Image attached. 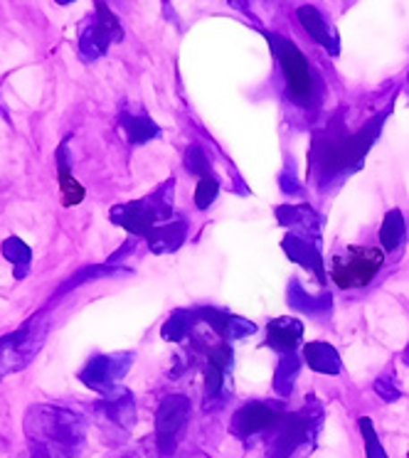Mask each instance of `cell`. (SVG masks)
<instances>
[{
	"instance_id": "6da1fadb",
	"label": "cell",
	"mask_w": 409,
	"mask_h": 458,
	"mask_svg": "<svg viewBox=\"0 0 409 458\" xmlns=\"http://www.w3.org/2000/svg\"><path fill=\"white\" fill-rule=\"evenodd\" d=\"M25 434L32 446H42L52 458H77L87 437L80 414L52 404H35L25 411Z\"/></svg>"
},
{
	"instance_id": "7a4b0ae2",
	"label": "cell",
	"mask_w": 409,
	"mask_h": 458,
	"mask_svg": "<svg viewBox=\"0 0 409 458\" xmlns=\"http://www.w3.org/2000/svg\"><path fill=\"white\" fill-rule=\"evenodd\" d=\"M173 192H175V180L170 178L149 198L136 199V202H124V205L111 208L109 219L114 225L129 229L131 234L149 237V232L170 222V215H173Z\"/></svg>"
},
{
	"instance_id": "3957f363",
	"label": "cell",
	"mask_w": 409,
	"mask_h": 458,
	"mask_svg": "<svg viewBox=\"0 0 409 458\" xmlns=\"http://www.w3.org/2000/svg\"><path fill=\"white\" fill-rule=\"evenodd\" d=\"M47 333H50V320L45 310L30 316L21 328L5 333L0 338V379L28 368L45 345Z\"/></svg>"
},
{
	"instance_id": "277c9868",
	"label": "cell",
	"mask_w": 409,
	"mask_h": 458,
	"mask_svg": "<svg viewBox=\"0 0 409 458\" xmlns=\"http://www.w3.org/2000/svg\"><path fill=\"white\" fill-rule=\"evenodd\" d=\"M379 133V119L372 121V126L355 133V136H336L328 131V140L316 139V165L323 168L326 175H336V173H348L350 165L358 168L362 156L368 153L372 140L378 139Z\"/></svg>"
},
{
	"instance_id": "5b68a950",
	"label": "cell",
	"mask_w": 409,
	"mask_h": 458,
	"mask_svg": "<svg viewBox=\"0 0 409 458\" xmlns=\"http://www.w3.org/2000/svg\"><path fill=\"white\" fill-rule=\"evenodd\" d=\"M385 254L370 247H348V250L333 257L330 264V279L338 284L340 289H358L368 286L375 279V274L382 267Z\"/></svg>"
},
{
	"instance_id": "8992f818",
	"label": "cell",
	"mask_w": 409,
	"mask_h": 458,
	"mask_svg": "<svg viewBox=\"0 0 409 458\" xmlns=\"http://www.w3.org/2000/svg\"><path fill=\"white\" fill-rule=\"evenodd\" d=\"M269 42L274 45V52H277V60H279L281 70H284V77H286V84H289V91L303 104L313 101V94H316V80H313V72L309 67V60L301 55V50L286 38H279V35H269Z\"/></svg>"
},
{
	"instance_id": "52a82bcc",
	"label": "cell",
	"mask_w": 409,
	"mask_h": 458,
	"mask_svg": "<svg viewBox=\"0 0 409 458\" xmlns=\"http://www.w3.org/2000/svg\"><path fill=\"white\" fill-rule=\"evenodd\" d=\"M124 38L119 18L107 8V3H97V18L91 25H84L80 32V55L84 62H94L107 55L114 42Z\"/></svg>"
},
{
	"instance_id": "ba28073f",
	"label": "cell",
	"mask_w": 409,
	"mask_h": 458,
	"mask_svg": "<svg viewBox=\"0 0 409 458\" xmlns=\"http://www.w3.org/2000/svg\"><path fill=\"white\" fill-rule=\"evenodd\" d=\"M320 414L311 417V409L303 411H294V414H284L279 424L274 427V438L269 444V458H289L301 444L311 441V437L319 428Z\"/></svg>"
},
{
	"instance_id": "9c48e42d",
	"label": "cell",
	"mask_w": 409,
	"mask_h": 458,
	"mask_svg": "<svg viewBox=\"0 0 409 458\" xmlns=\"http://www.w3.org/2000/svg\"><path fill=\"white\" fill-rule=\"evenodd\" d=\"M190 399L183 394H170L160 402L156 411V444L160 456H170L178 446L183 431L188 427Z\"/></svg>"
},
{
	"instance_id": "30bf717a",
	"label": "cell",
	"mask_w": 409,
	"mask_h": 458,
	"mask_svg": "<svg viewBox=\"0 0 409 458\" xmlns=\"http://www.w3.org/2000/svg\"><path fill=\"white\" fill-rule=\"evenodd\" d=\"M133 365V352H114V355H97L80 369V379L84 387L107 394L116 389L121 379Z\"/></svg>"
},
{
	"instance_id": "8fae6325",
	"label": "cell",
	"mask_w": 409,
	"mask_h": 458,
	"mask_svg": "<svg viewBox=\"0 0 409 458\" xmlns=\"http://www.w3.org/2000/svg\"><path fill=\"white\" fill-rule=\"evenodd\" d=\"M281 414L269 404H261V402H251V404H244V407L234 414L232 419V434L237 438H250L260 431H267V428H274L279 424Z\"/></svg>"
},
{
	"instance_id": "7c38bea8",
	"label": "cell",
	"mask_w": 409,
	"mask_h": 458,
	"mask_svg": "<svg viewBox=\"0 0 409 458\" xmlns=\"http://www.w3.org/2000/svg\"><path fill=\"white\" fill-rule=\"evenodd\" d=\"M94 411H97V417L99 419L109 421L111 427H119L126 431V428L133 427V419H136L133 394L124 387L111 389V392L104 394V399H99V402L94 404Z\"/></svg>"
},
{
	"instance_id": "4fadbf2b",
	"label": "cell",
	"mask_w": 409,
	"mask_h": 458,
	"mask_svg": "<svg viewBox=\"0 0 409 458\" xmlns=\"http://www.w3.org/2000/svg\"><path fill=\"white\" fill-rule=\"evenodd\" d=\"M232 368V348L230 345H215L208 352V368H205V399L210 407L212 399L220 397L222 387H225V379H227V369Z\"/></svg>"
},
{
	"instance_id": "5bb4252c",
	"label": "cell",
	"mask_w": 409,
	"mask_h": 458,
	"mask_svg": "<svg viewBox=\"0 0 409 458\" xmlns=\"http://www.w3.org/2000/svg\"><path fill=\"white\" fill-rule=\"evenodd\" d=\"M284 251L289 254L291 261H299L301 267H306L309 271H313L319 281L323 284L326 281V271H323V257H320L316 242L306 240L303 234H286L284 242H281Z\"/></svg>"
},
{
	"instance_id": "9a60e30c",
	"label": "cell",
	"mask_w": 409,
	"mask_h": 458,
	"mask_svg": "<svg viewBox=\"0 0 409 458\" xmlns=\"http://www.w3.org/2000/svg\"><path fill=\"white\" fill-rule=\"evenodd\" d=\"M301 338H303V323L296 318H277L269 320L267 326V343L284 355L299 348Z\"/></svg>"
},
{
	"instance_id": "2e32d148",
	"label": "cell",
	"mask_w": 409,
	"mask_h": 458,
	"mask_svg": "<svg viewBox=\"0 0 409 458\" xmlns=\"http://www.w3.org/2000/svg\"><path fill=\"white\" fill-rule=\"evenodd\" d=\"M188 237V225L185 219H173L160 225L153 232H149V247L153 254H170V251H178L183 247V242Z\"/></svg>"
},
{
	"instance_id": "e0dca14e",
	"label": "cell",
	"mask_w": 409,
	"mask_h": 458,
	"mask_svg": "<svg viewBox=\"0 0 409 458\" xmlns=\"http://www.w3.org/2000/svg\"><path fill=\"white\" fill-rule=\"evenodd\" d=\"M296 15H299L301 25L306 28V32H309L313 40H319L330 55H338V38H336V32L330 30L328 21L320 15L319 8H313V5H301L299 11H296Z\"/></svg>"
},
{
	"instance_id": "ac0fdd59",
	"label": "cell",
	"mask_w": 409,
	"mask_h": 458,
	"mask_svg": "<svg viewBox=\"0 0 409 458\" xmlns=\"http://www.w3.org/2000/svg\"><path fill=\"white\" fill-rule=\"evenodd\" d=\"M3 257L11 261L13 267V276L15 281H25L28 279V274L32 269V250L21 240V237H8V240L3 242Z\"/></svg>"
},
{
	"instance_id": "d6986e66",
	"label": "cell",
	"mask_w": 409,
	"mask_h": 458,
	"mask_svg": "<svg viewBox=\"0 0 409 458\" xmlns=\"http://www.w3.org/2000/svg\"><path fill=\"white\" fill-rule=\"evenodd\" d=\"M303 360L309 362L311 369L323 372V375H338L340 372V355L328 343H309L303 348Z\"/></svg>"
},
{
	"instance_id": "ffe728a7",
	"label": "cell",
	"mask_w": 409,
	"mask_h": 458,
	"mask_svg": "<svg viewBox=\"0 0 409 458\" xmlns=\"http://www.w3.org/2000/svg\"><path fill=\"white\" fill-rule=\"evenodd\" d=\"M57 168H60V188H62V199L64 205L72 208V205H80L84 199V188L74 180V175L70 173V153H67V140L60 143L57 148Z\"/></svg>"
},
{
	"instance_id": "44dd1931",
	"label": "cell",
	"mask_w": 409,
	"mask_h": 458,
	"mask_svg": "<svg viewBox=\"0 0 409 458\" xmlns=\"http://www.w3.org/2000/svg\"><path fill=\"white\" fill-rule=\"evenodd\" d=\"M289 303L301 313H309V316H323L330 310V293H323V296H311L306 291L301 289V284L296 279L289 284Z\"/></svg>"
},
{
	"instance_id": "7402d4cb",
	"label": "cell",
	"mask_w": 409,
	"mask_h": 458,
	"mask_svg": "<svg viewBox=\"0 0 409 458\" xmlns=\"http://www.w3.org/2000/svg\"><path fill=\"white\" fill-rule=\"evenodd\" d=\"M195 323H198V310H175L163 323L160 335H163V340H170V343H180V340L188 338Z\"/></svg>"
},
{
	"instance_id": "603a6c76",
	"label": "cell",
	"mask_w": 409,
	"mask_h": 458,
	"mask_svg": "<svg viewBox=\"0 0 409 458\" xmlns=\"http://www.w3.org/2000/svg\"><path fill=\"white\" fill-rule=\"evenodd\" d=\"M299 369H301V360L289 352V355H281L279 360V368L274 372V392L279 394V397H289L291 392H294V385H296V377H299Z\"/></svg>"
},
{
	"instance_id": "cb8c5ba5",
	"label": "cell",
	"mask_w": 409,
	"mask_h": 458,
	"mask_svg": "<svg viewBox=\"0 0 409 458\" xmlns=\"http://www.w3.org/2000/svg\"><path fill=\"white\" fill-rule=\"evenodd\" d=\"M119 121L133 146H143V143H149L150 139H156L160 133L158 126L150 119H146V116H129V114H124Z\"/></svg>"
},
{
	"instance_id": "d4e9b609",
	"label": "cell",
	"mask_w": 409,
	"mask_h": 458,
	"mask_svg": "<svg viewBox=\"0 0 409 458\" xmlns=\"http://www.w3.org/2000/svg\"><path fill=\"white\" fill-rule=\"evenodd\" d=\"M277 217L286 227L313 229V234L319 232V217L306 205H284V208L277 209Z\"/></svg>"
},
{
	"instance_id": "484cf974",
	"label": "cell",
	"mask_w": 409,
	"mask_h": 458,
	"mask_svg": "<svg viewBox=\"0 0 409 458\" xmlns=\"http://www.w3.org/2000/svg\"><path fill=\"white\" fill-rule=\"evenodd\" d=\"M402 237H405V217L399 209H389L382 219V227H379V242L388 251H395Z\"/></svg>"
},
{
	"instance_id": "4316f807",
	"label": "cell",
	"mask_w": 409,
	"mask_h": 458,
	"mask_svg": "<svg viewBox=\"0 0 409 458\" xmlns=\"http://www.w3.org/2000/svg\"><path fill=\"white\" fill-rule=\"evenodd\" d=\"M111 274H116V267H114L111 261H107V264H99V267H87V269L77 271L74 276H70V279L64 281L60 289H57V293H55V296H62V293H67L70 289H77V286H80V284H84V281L101 279V276H111Z\"/></svg>"
},
{
	"instance_id": "83f0119b",
	"label": "cell",
	"mask_w": 409,
	"mask_h": 458,
	"mask_svg": "<svg viewBox=\"0 0 409 458\" xmlns=\"http://www.w3.org/2000/svg\"><path fill=\"white\" fill-rule=\"evenodd\" d=\"M358 424H360V434H362V438H365V454H368V458H388L385 448H382V444H379L378 434H375L372 421H370L368 417H360Z\"/></svg>"
},
{
	"instance_id": "f1b7e54d",
	"label": "cell",
	"mask_w": 409,
	"mask_h": 458,
	"mask_svg": "<svg viewBox=\"0 0 409 458\" xmlns=\"http://www.w3.org/2000/svg\"><path fill=\"white\" fill-rule=\"evenodd\" d=\"M217 192H220V182L215 175H205V178L198 182V190H195V205L200 209H208L217 198Z\"/></svg>"
},
{
	"instance_id": "f546056e",
	"label": "cell",
	"mask_w": 409,
	"mask_h": 458,
	"mask_svg": "<svg viewBox=\"0 0 409 458\" xmlns=\"http://www.w3.org/2000/svg\"><path fill=\"white\" fill-rule=\"evenodd\" d=\"M185 168H188V173H192V175H198L200 180L205 178V175H212L208 156H205L198 146H192V148H188V153H185Z\"/></svg>"
},
{
	"instance_id": "4dcf8cb0",
	"label": "cell",
	"mask_w": 409,
	"mask_h": 458,
	"mask_svg": "<svg viewBox=\"0 0 409 458\" xmlns=\"http://www.w3.org/2000/svg\"><path fill=\"white\" fill-rule=\"evenodd\" d=\"M254 330H257V326H254L251 320L240 318V316H232L230 326H227V330H225V335H222V338L240 340V338H244V335H251Z\"/></svg>"
},
{
	"instance_id": "1f68e13d",
	"label": "cell",
	"mask_w": 409,
	"mask_h": 458,
	"mask_svg": "<svg viewBox=\"0 0 409 458\" xmlns=\"http://www.w3.org/2000/svg\"><path fill=\"white\" fill-rule=\"evenodd\" d=\"M375 392H378L385 402H397L399 399V389L395 387V379L392 377L375 379Z\"/></svg>"
},
{
	"instance_id": "d6a6232c",
	"label": "cell",
	"mask_w": 409,
	"mask_h": 458,
	"mask_svg": "<svg viewBox=\"0 0 409 458\" xmlns=\"http://www.w3.org/2000/svg\"><path fill=\"white\" fill-rule=\"evenodd\" d=\"M405 362L409 365V345H407V350H405Z\"/></svg>"
}]
</instances>
